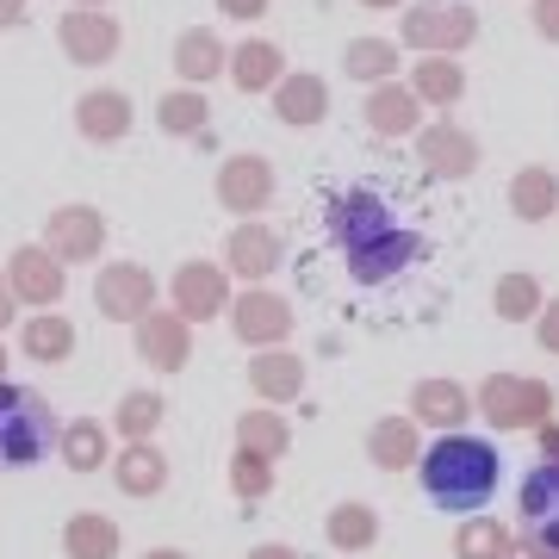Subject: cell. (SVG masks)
<instances>
[{
	"mask_svg": "<svg viewBox=\"0 0 559 559\" xmlns=\"http://www.w3.org/2000/svg\"><path fill=\"white\" fill-rule=\"evenodd\" d=\"M62 448H69V466H81V473H87V466H100V460H106V436L94 429V423H75V429L62 436Z\"/></svg>",
	"mask_w": 559,
	"mask_h": 559,
	"instance_id": "d6986e66",
	"label": "cell"
},
{
	"mask_svg": "<svg viewBox=\"0 0 559 559\" xmlns=\"http://www.w3.org/2000/svg\"><path fill=\"white\" fill-rule=\"evenodd\" d=\"M318 106H323V87H318V81H299V87H286V94H280V119L311 124V119H318Z\"/></svg>",
	"mask_w": 559,
	"mask_h": 559,
	"instance_id": "7402d4cb",
	"label": "cell"
},
{
	"mask_svg": "<svg viewBox=\"0 0 559 559\" xmlns=\"http://www.w3.org/2000/svg\"><path fill=\"white\" fill-rule=\"evenodd\" d=\"M150 559H180V554H150Z\"/></svg>",
	"mask_w": 559,
	"mask_h": 559,
	"instance_id": "f6af8a7d",
	"label": "cell"
},
{
	"mask_svg": "<svg viewBox=\"0 0 559 559\" xmlns=\"http://www.w3.org/2000/svg\"><path fill=\"white\" fill-rule=\"evenodd\" d=\"M180 299H187V311H200V318H212V311L224 305V286H218L212 274H187V280H180Z\"/></svg>",
	"mask_w": 559,
	"mask_h": 559,
	"instance_id": "603a6c76",
	"label": "cell"
},
{
	"mask_svg": "<svg viewBox=\"0 0 559 559\" xmlns=\"http://www.w3.org/2000/svg\"><path fill=\"white\" fill-rule=\"evenodd\" d=\"M212 57H218V44H212V38H187V44H180V69H187V75H205Z\"/></svg>",
	"mask_w": 559,
	"mask_h": 559,
	"instance_id": "4dcf8cb0",
	"label": "cell"
},
{
	"mask_svg": "<svg viewBox=\"0 0 559 559\" xmlns=\"http://www.w3.org/2000/svg\"><path fill=\"white\" fill-rule=\"evenodd\" d=\"M230 261H237L242 274H267V267H274V237H267V230H242V237L230 242Z\"/></svg>",
	"mask_w": 559,
	"mask_h": 559,
	"instance_id": "9a60e30c",
	"label": "cell"
},
{
	"mask_svg": "<svg viewBox=\"0 0 559 559\" xmlns=\"http://www.w3.org/2000/svg\"><path fill=\"white\" fill-rule=\"evenodd\" d=\"M20 280L32 299H50L57 293V267H44V255H20Z\"/></svg>",
	"mask_w": 559,
	"mask_h": 559,
	"instance_id": "484cf974",
	"label": "cell"
},
{
	"mask_svg": "<svg viewBox=\"0 0 559 559\" xmlns=\"http://www.w3.org/2000/svg\"><path fill=\"white\" fill-rule=\"evenodd\" d=\"M355 69H367V75H373V69H385V50H380V44H360V50H355Z\"/></svg>",
	"mask_w": 559,
	"mask_h": 559,
	"instance_id": "74e56055",
	"label": "cell"
},
{
	"mask_svg": "<svg viewBox=\"0 0 559 559\" xmlns=\"http://www.w3.org/2000/svg\"><path fill=\"white\" fill-rule=\"evenodd\" d=\"M249 385H255L261 399H274V404L299 399L305 392V360L299 355H261L255 367H249Z\"/></svg>",
	"mask_w": 559,
	"mask_h": 559,
	"instance_id": "30bf717a",
	"label": "cell"
},
{
	"mask_svg": "<svg viewBox=\"0 0 559 559\" xmlns=\"http://www.w3.org/2000/svg\"><path fill=\"white\" fill-rule=\"evenodd\" d=\"M62 242H69V249H87V242H94V224H87V218H69V224H62Z\"/></svg>",
	"mask_w": 559,
	"mask_h": 559,
	"instance_id": "d590c367",
	"label": "cell"
},
{
	"mask_svg": "<svg viewBox=\"0 0 559 559\" xmlns=\"http://www.w3.org/2000/svg\"><path fill=\"white\" fill-rule=\"evenodd\" d=\"M417 479L429 491L436 510H454V516H479L491 491L503 479V460L485 436H466V429H448L441 441H429L417 460Z\"/></svg>",
	"mask_w": 559,
	"mask_h": 559,
	"instance_id": "6da1fadb",
	"label": "cell"
},
{
	"mask_svg": "<svg viewBox=\"0 0 559 559\" xmlns=\"http://www.w3.org/2000/svg\"><path fill=\"white\" fill-rule=\"evenodd\" d=\"M69 44H75L81 57H94V50H112V25H75V32H69Z\"/></svg>",
	"mask_w": 559,
	"mask_h": 559,
	"instance_id": "1f68e13d",
	"label": "cell"
},
{
	"mask_svg": "<svg viewBox=\"0 0 559 559\" xmlns=\"http://www.w3.org/2000/svg\"><path fill=\"white\" fill-rule=\"evenodd\" d=\"M81 124H87V131H106V138H112V131H124V106L112 100V94H94V100L81 106Z\"/></svg>",
	"mask_w": 559,
	"mask_h": 559,
	"instance_id": "cb8c5ba5",
	"label": "cell"
},
{
	"mask_svg": "<svg viewBox=\"0 0 559 559\" xmlns=\"http://www.w3.org/2000/svg\"><path fill=\"white\" fill-rule=\"evenodd\" d=\"M540 342H547V348H554V355H559V305H554V311H547V318H540Z\"/></svg>",
	"mask_w": 559,
	"mask_h": 559,
	"instance_id": "ab89813d",
	"label": "cell"
},
{
	"mask_svg": "<svg viewBox=\"0 0 559 559\" xmlns=\"http://www.w3.org/2000/svg\"><path fill=\"white\" fill-rule=\"evenodd\" d=\"M119 479H124V491H156V485L168 479V466H162L156 448H138V454L119 466Z\"/></svg>",
	"mask_w": 559,
	"mask_h": 559,
	"instance_id": "2e32d148",
	"label": "cell"
},
{
	"mask_svg": "<svg viewBox=\"0 0 559 559\" xmlns=\"http://www.w3.org/2000/svg\"><path fill=\"white\" fill-rule=\"evenodd\" d=\"M224 7H230V13H255L261 0H224Z\"/></svg>",
	"mask_w": 559,
	"mask_h": 559,
	"instance_id": "ee69618b",
	"label": "cell"
},
{
	"mask_svg": "<svg viewBox=\"0 0 559 559\" xmlns=\"http://www.w3.org/2000/svg\"><path fill=\"white\" fill-rule=\"evenodd\" d=\"M522 528H528L535 547L559 554V460H540L522 479Z\"/></svg>",
	"mask_w": 559,
	"mask_h": 559,
	"instance_id": "277c9868",
	"label": "cell"
},
{
	"mask_svg": "<svg viewBox=\"0 0 559 559\" xmlns=\"http://www.w3.org/2000/svg\"><path fill=\"white\" fill-rule=\"evenodd\" d=\"M323 540L336 547V554H367L373 540H380V510L373 503H336L330 516H323Z\"/></svg>",
	"mask_w": 559,
	"mask_h": 559,
	"instance_id": "52a82bcc",
	"label": "cell"
},
{
	"mask_svg": "<svg viewBox=\"0 0 559 559\" xmlns=\"http://www.w3.org/2000/svg\"><path fill=\"white\" fill-rule=\"evenodd\" d=\"M454 559H516V528L498 516H460Z\"/></svg>",
	"mask_w": 559,
	"mask_h": 559,
	"instance_id": "ba28073f",
	"label": "cell"
},
{
	"mask_svg": "<svg viewBox=\"0 0 559 559\" xmlns=\"http://www.w3.org/2000/svg\"><path fill=\"white\" fill-rule=\"evenodd\" d=\"M473 411L491 429H540V423H554V392L540 380H522V373H491L479 385Z\"/></svg>",
	"mask_w": 559,
	"mask_h": 559,
	"instance_id": "3957f363",
	"label": "cell"
},
{
	"mask_svg": "<svg viewBox=\"0 0 559 559\" xmlns=\"http://www.w3.org/2000/svg\"><path fill=\"white\" fill-rule=\"evenodd\" d=\"M143 293H150L143 274H112V280H106V311H112V318H138Z\"/></svg>",
	"mask_w": 559,
	"mask_h": 559,
	"instance_id": "ac0fdd59",
	"label": "cell"
},
{
	"mask_svg": "<svg viewBox=\"0 0 559 559\" xmlns=\"http://www.w3.org/2000/svg\"><path fill=\"white\" fill-rule=\"evenodd\" d=\"M286 441H293V429H286L274 411H242V417H237V448H249V454L280 460V454H286Z\"/></svg>",
	"mask_w": 559,
	"mask_h": 559,
	"instance_id": "8fae6325",
	"label": "cell"
},
{
	"mask_svg": "<svg viewBox=\"0 0 559 559\" xmlns=\"http://www.w3.org/2000/svg\"><path fill=\"white\" fill-rule=\"evenodd\" d=\"M423 81H429V94H454V87H460V75H454V69H429Z\"/></svg>",
	"mask_w": 559,
	"mask_h": 559,
	"instance_id": "f35d334b",
	"label": "cell"
},
{
	"mask_svg": "<svg viewBox=\"0 0 559 559\" xmlns=\"http://www.w3.org/2000/svg\"><path fill=\"white\" fill-rule=\"evenodd\" d=\"M528 311H540V293H535V280H503V286H498V318L522 323Z\"/></svg>",
	"mask_w": 559,
	"mask_h": 559,
	"instance_id": "44dd1931",
	"label": "cell"
},
{
	"mask_svg": "<svg viewBox=\"0 0 559 559\" xmlns=\"http://www.w3.org/2000/svg\"><path fill=\"white\" fill-rule=\"evenodd\" d=\"M7 20H20V0H0V25Z\"/></svg>",
	"mask_w": 559,
	"mask_h": 559,
	"instance_id": "7bdbcfd3",
	"label": "cell"
},
{
	"mask_svg": "<svg viewBox=\"0 0 559 559\" xmlns=\"http://www.w3.org/2000/svg\"><path fill=\"white\" fill-rule=\"evenodd\" d=\"M411 32H417V38H466V13H460V7H448V0H436V7H429Z\"/></svg>",
	"mask_w": 559,
	"mask_h": 559,
	"instance_id": "ffe728a7",
	"label": "cell"
},
{
	"mask_svg": "<svg viewBox=\"0 0 559 559\" xmlns=\"http://www.w3.org/2000/svg\"><path fill=\"white\" fill-rule=\"evenodd\" d=\"M249 559H299V554H293V547H280V540H267V547H255Z\"/></svg>",
	"mask_w": 559,
	"mask_h": 559,
	"instance_id": "60d3db41",
	"label": "cell"
},
{
	"mask_svg": "<svg viewBox=\"0 0 559 559\" xmlns=\"http://www.w3.org/2000/svg\"><path fill=\"white\" fill-rule=\"evenodd\" d=\"M411 255H417V237H399V230H392V237H380L373 249H360V255H355V274H360V280H385V274H399Z\"/></svg>",
	"mask_w": 559,
	"mask_h": 559,
	"instance_id": "4fadbf2b",
	"label": "cell"
},
{
	"mask_svg": "<svg viewBox=\"0 0 559 559\" xmlns=\"http://www.w3.org/2000/svg\"><path fill=\"white\" fill-rule=\"evenodd\" d=\"M156 417H162V399H143L138 392V399L124 404V423H131V429H156Z\"/></svg>",
	"mask_w": 559,
	"mask_h": 559,
	"instance_id": "e575fe53",
	"label": "cell"
},
{
	"mask_svg": "<svg viewBox=\"0 0 559 559\" xmlns=\"http://www.w3.org/2000/svg\"><path fill=\"white\" fill-rule=\"evenodd\" d=\"M367 460H373L380 473L417 466L423 460V423L417 417H380L373 429H367Z\"/></svg>",
	"mask_w": 559,
	"mask_h": 559,
	"instance_id": "5b68a950",
	"label": "cell"
},
{
	"mask_svg": "<svg viewBox=\"0 0 559 559\" xmlns=\"http://www.w3.org/2000/svg\"><path fill=\"white\" fill-rule=\"evenodd\" d=\"M336 237L348 242V255L373 249L380 237H392V224H385V205H380V200H367V193H348V200L336 205Z\"/></svg>",
	"mask_w": 559,
	"mask_h": 559,
	"instance_id": "9c48e42d",
	"label": "cell"
},
{
	"mask_svg": "<svg viewBox=\"0 0 559 559\" xmlns=\"http://www.w3.org/2000/svg\"><path fill=\"white\" fill-rule=\"evenodd\" d=\"M429 162L441 175H466V143L460 138H429Z\"/></svg>",
	"mask_w": 559,
	"mask_h": 559,
	"instance_id": "f1b7e54d",
	"label": "cell"
},
{
	"mask_svg": "<svg viewBox=\"0 0 559 559\" xmlns=\"http://www.w3.org/2000/svg\"><path fill=\"white\" fill-rule=\"evenodd\" d=\"M540 32H554V38H559V0H554V7H540Z\"/></svg>",
	"mask_w": 559,
	"mask_h": 559,
	"instance_id": "b9f144b4",
	"label": "cell"
},
{
	"mask_svg": "<svg viewBox=\"0 0 559 559\" xmlns=\"http://www.w3.org/2000/svg\"><path fill=\"white\" fill-rule=\"evenodd\" d=\"M267 485H274V466L261 454H249V448H237V460H230V491L237 498H267Z\"/></svg>",
	"mask_w": 559,
	"mask_h": 559,
	"instance_id": "5bb4252c",
	"label": "cell"
},
{
	"mask_svg": "<svg viewBox=\"0 0 559 559\" xmlns=\"http://www.w3.org/2000/svg\"><path fill=\"white\" fill-rule=\"evenodd\" d=\"M62 348H69V330L62 323H38L32 330V355H62Z\"/></svg>",
	"mask_w": 559,
	"mask_h": 559,
	"instance_id": "d6a6232c",
	"label": "cell"
},
{
	"mask_svg": "<svg viewBox=\"0 0 559 559\" xmlns=\"http://www.w3.org/2000/svg\"><path fill=\"white\" fill-rule=\"evenodd\" d=\"M267 69H274V50H242V57H237L242 87H249V81H267Z\"/></svg>",
	"mask_w": 559,
	"mask_h": 559,
	"instance_id": "836d02e7",
	"label": "cell"
},
{
	"mask_svg": "<svg viewBox=\"0 0 559 559\" xmlns=\"http://www.w3.org/2000/svg\"><path fill=\"white\" fill-rule=\"evenodd\" d=\"M286 330H293V318H286L280 299H242L237 305V336L242 342H280Z\"/></svg>",
	"mask_w": 559,
	"mask_h": 559,
	"instance_id": "7c38bea8",
	"label": "cell"
},
{
	"mask_svg": "<svg viewBox=\"0 0 559 559\" xmlns=\"http://www.w3.org/2000/svg\"><path fill=\"white\" fill-rule=\"evenodd\" d=\"M200 112H205V106H193V100H168V124H180V131H187V124H200Z\"/></svg>",
	"mask_w": 559,
	"mask_h": 559,
	"instance_id": "8d00e7d4",
	"label": "cell"
},
{
	"mask_svg": "<svg viewBox=\"0 0 559 559\" xmlns=\"http://www.w3.org/2000/svg\"><path fill=\"white\" fill-rule=\"evenodd\" d=\"M411 417H417L423 429H441V436H448V429H460V423L479 417V411H473V392H466V385L423 380L417 392H411Z\"/></svg>",
	"mask_w": 559,
	"mask_h": 559,
	"instance_id": "8992f818",
	"label": "cell"
},
{
	"mask_svg": "<svg viewBox=\"0 0 559 559\" xmlns=\"http://www.w3.org/2000/svg\"><path fill=\"white\" fill-rule=\"evenodd\" d=\"M224 193H230V200H249V205H255L261 200V193H267V175H261V168H255V162H249V168H237V175H230V180H224Z\"/></svg>",
	"mask_w": 559,
	"mask_h": 559,
	"instance_id": "4316f807",
	"label": "cell"
},
{
	"mask_svg": "<svg viewBox=\"0 0 559 559\" xmlns=\"http://www.w3.org/2000/svg\"><path fill=\"white\" fill-rule=\"evenodd\" d=\"M57 441V417L32 385L0 380V466H38Z\"/></svg>",
	"mask_w": 559,
	"mask_h": 559,
	"instance_id": "7a4b0ae2",
	"label": "cell"
},
{
	"mask_svg": "<svg viewBox=\"0 0 559 559\" xmlns=\"http://www.w3.org/2000/svg\"><path fill=\"white\" fill-rule=\"evenodd\" d=\"M143 355L156 360V367H180L187 360V336H180L175 323H150L143 330Z\"/></svg>",
	"mask_w": 559,
	"mask_h": 559,
	"instance_id": "e0dca14e",
	"label": "cell"
},
{
	"mask_svg": "<svg viewBox=\"0 0 559 559\" xmlns=\"http://www.w3.org/2000/svg\"><path fill=\"white\" fill-rule=\"evenodd\" d=\"M373 119H380V131H404L411 124V100L404 94H380L373 100Z\"/></svg>",
	"mask_w": 559,
	"mask_h": 559,
	"instance_id": "f546056e",
	"label": "cell"
},
{
	"mask_svg": "<svg viewBox=\"0 0 559 559\" xmlns=\"http://www.w3.org/2000/svg\"><path fill=\"white\" fill-rule=\"evenodd\" d=\"M69 540H75L81 559H106L112 554V528H106V522H75V535Z\"/></svg>",
	"mask_w": 559,
	"mask_h": 559,
	"instance_id": "d4e9b609",
	"label": "cell"
},
{
	"mask_svg": "<svg viewBox=\"0 0 559 559\" xmlns=\"http://www.w3.org/2000/svg\"><path fill=\"white\" fill-rule=\"evenodd\" d=\"M516 205H522V218H540L547 205H554V187L540 175H522V187H516Z\"/></svg>",
	"mask_w": 559,
	"mask_h": 559,
	"instance_id": "83f0119b",
	"label": "cell"
}]
</instances>
